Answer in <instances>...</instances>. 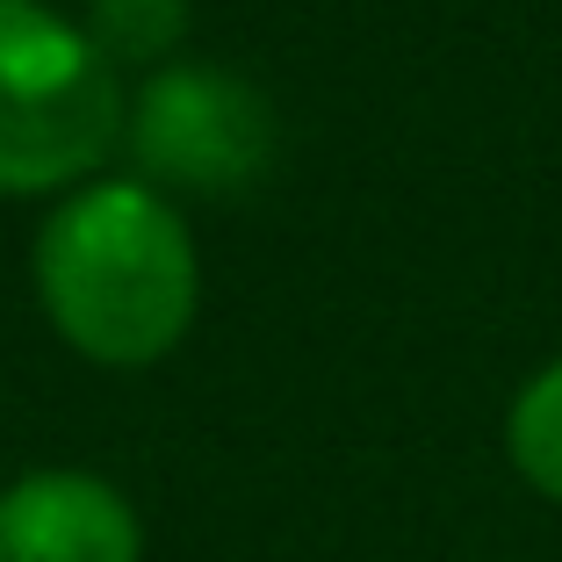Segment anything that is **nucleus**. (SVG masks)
<instances>
[{
    "label": "nucleus",
    "instance_id": "obj_1",
    "mask_svg": "<svg viewBox=\"0 0 562 562\" xmlns=\"http://www.w3.org/2000/svg\"><path fill=\"white\" fill-rule=\"evenodd\" d=\"M202 296L195 238L145 181L72 188L36 232V303L94 368H151L188 339Z\"/></svg>",
    "mask_w": 562,
    "mask_h": 562
},
{
    "label": "nucleus",
    "instance_id": "obj_2",
    "mask_svg": "<svg viewBox=\"0 0 562 562\" xmlns=\"http://www.w3.org/2000/svg\"><path fill=\"white\" fill-rule=\"evenodd\" d=\"M123 80L87 22L44 0H0V195L87 188L123 145Z\"/></svg>",
    "mask_w": 562,
    "mask_h": 562
},
{
    "label": "nucleus",
    "instance_id": "obj_3",
    "mask_svg": "<svg viewBox=\"0 0 562 562\" xmlns=\"http://www.w3.org/2000/svg\"><path fill=\"white\" fill-rule=\"evenodd\" d=\"M123 145L145 166V188L246 195L274 159V109L238 72L173 58L137 87L131 116H123Z\"/></svg>",
    "mask_w": 562,
    "mask_h": 562
},
{
    "label": "nucleus",
    "instance_id": "obj_4",
    "mask_svg": "<svg viewBox=\"0 0 562 562\" xmlns=\"http://www.w3.org/2000/svg\"><path fill=\"white\" fill-rule=\"evenodd\" d=\"M0 562H145V527L116 483L30 469L0 491Z\"/></svg>",
    "mask_w": 562,
    "mask_h": 562
},
{
    "label": "nucleus",
    "instance_id": "obj_5",
    "mask_svg": "<svg viewBox=\"0 0 562 562\" xmlns=\"http://www.w3.org/2000/svg\"><path fill=\"white\" fill-rule=\"evenodd\" d=\"M505 454H513V469L548 505H562V361H548L513 397V412H505Z\"/></svg>",
    "mask_w": 562,
    "mask_h": 562
},
{
    "label": "nucleus",
    "instance_id": "obj_6",
    "mask_svg": "<svg viewBox=\"0 0 562 562\" xmlns=\"http://www.w3.org/2000/svg\"><path fill=\"white\" fill-rule=\"evenodd\" d=\"M87 36L109 66H173L188 36V0H87Z\"/></svg>",
    "mask_w": 562,
    "mask_h": 562
}]
</instances>
